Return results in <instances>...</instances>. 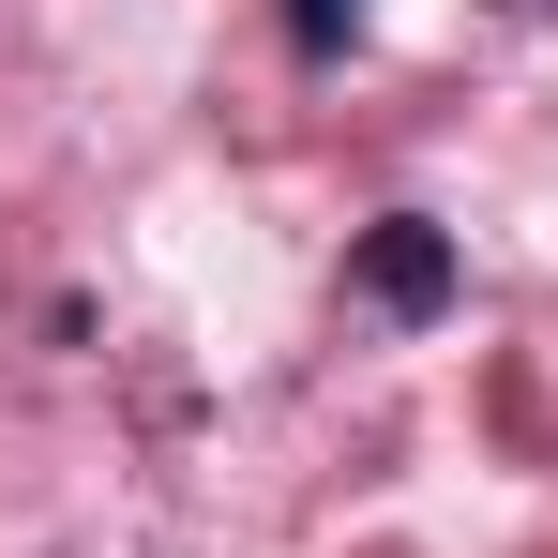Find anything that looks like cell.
Segmentation results:
<instances>
[{"label": "cell", "mask_w": 558, "mask_h": 558, "mask_svg": "<svg viewBox=\"0 0 558 558\" xmlns=\"http://www.w3.org/2000/svg\"><path fill=\"white\" fill-rule=\"evenodd\" d=\"M348 287H363L377 317H453V227H423V211H377L363 242H348Z\"/></svg>", "instance_id": "1"}, {"label": "cell", "mask_w": 558, "mask_h": 558, "mask_svg": "<svg viewBox=\"0 0 558 558\" xmlns=\"http://www.w3.org/2000/svg\"><path fill=\"white\" fill-rule=\"evenodd\" d=\"M348 31H363V0H287V46H302V61H332Z\"/></svg>", "instance_id": "2"}]
</instances>
